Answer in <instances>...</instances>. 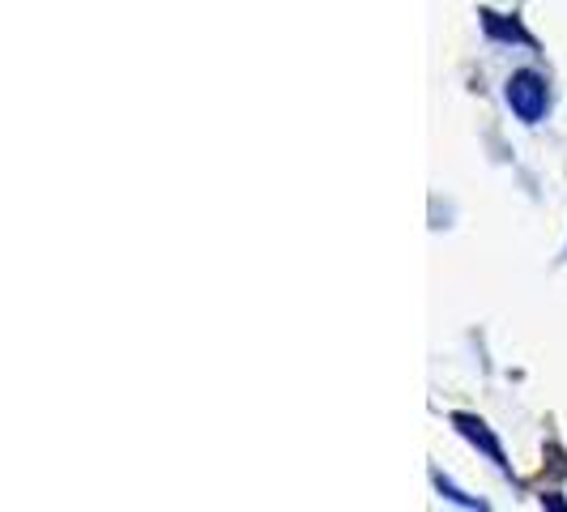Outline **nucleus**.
Returning a JSON list of instances; mask_svg holds the SVG:
<instances>
[{
    "label": "nucleus",
    "mask_w": 567,
    "mask_h": 512,
    "mask_svg": "<svg viewBox=\"0 0 567 512\" xmlns=\"http://www.w3.org/2000/svg\"><path fill=\"white\" fill-rule=\"evenodd\" d=\"M504 99H508L512 115L534 129L550 112V82L542 78L538 69H516L508 78V85H504Z\"/></svg>",
    "instance_id": "1"
},
{
    "label": "nucleus",
    "mask_w": 567,
    "mask_h": 512,
    "mask_svg": "<svg viewBox=\"0 0 567 512\" xmlns=\"http://www.w3.org/2000/svg\"><path fill=\"white\" fill-rule=\"evenodd\" d=\"M453 427L461 431V436H465V440H470V444H474V449H483V453L495 461V470H499V474H512L508 457H504V444L495 440V431H491V427H486L478 414H465V410H456Z\"/></svg>",
    "instance_id": "2"
},
{
    "label": "nucleus",
    "mask_w": 567,
    "mask_h": 512,
    "mask_svg": "<svg viewBox=\"0 0 567 512\" xmlns=\"http://www.w3.org/2000/svg\"><path fill=\"white\" fill-rule=\"evenodd\" d=\"M431 483H435V491H440L449 504H456V509H478V512L491 509V504H486V500H478V495H465V491H461L453 479H444L440 470H431Z\"/></svg>",
    "instance_id": "3"
},
{
    "label": "nucleus",
    "mask_w": 567,
    "mask_h": 512,
    "mask_svg": "<svg viewBox=\"0 0 567 512\" xmlns=\"http://www.w3.org/2000/svg\"><path fill=\"white\" fill-rule=\"evenodd\" d=\"M483 27H486V34H491V39H516V43H534L525 30L516 27V22H512V27H499V13H491V9H483Z\"/></svg>",
    "instance_id": "4"
}]
</instances>
